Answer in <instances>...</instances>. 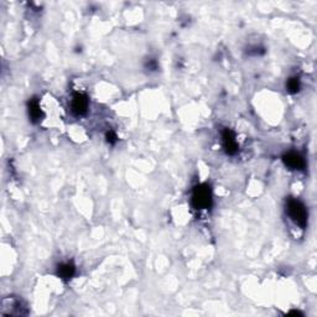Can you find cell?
<instances>
[{
  "label": "cell",
  "mask_w": 317,
  "mask_h": 317,
  "mask_svg": "<svg viewBox=\"0 0 317 317\" xmlns=\"http://www.w3.org/2000/svg\"><path fill=\"white\" fill-rule=\"evenodd\" d=\"M286 213L292 222L300 228L307 226V210L304 203L296 198H289L286 201Z\"/></svg>",
  "instance_id": "obj_1"
},
{
  "label": "cell",
  "mask_w": 317,
  "mask_h": 317,
  "mask_svg": "<svg viewBox=\"0 0 317 317\" xmlns=\"http://www.w3.org/2000/svg\"><path fill=\"white\" fill-rule=\"evenodd\" d=\"M212 191L207 184L196 186L192 193V205L196 210H208L212 206Z\"/></svg>",
  "instance_id": "obj_2"
},
{
  "label": "cell",
  "mask_w": 317,
  "mask_h": 317,
  "mask_svg": "<svg viewBox=\"0 0 317 317\" xmlns=\"http://www.w3.org/2000/svg\"><path fill=\"white\" fill-rule=\"evenodd\" d=\"M89 107V101L88 97L86 94L82 93H76L75 96L72 97V102H71V109H72V113L75 115H84L87 112H88Z\"/></svg>",
  "instance_id": "obj_3"
},
{
  "label": "cell",
  "mask_w": 317,
  "mask_h": 317,
  "mask_svg": "<svg viewBox=\"0 0 317 317\" xmlns=\"http://www.w3.org/2000/svg\"><path fill=\"white\" fill-rule=\"evenodd\" d=\"M283 162L290 170H302L305 169V165H306L305 158L299 153H294V151L286 153L283 156Z\"/></svg>",
  "instance_id": "obj_4"
},
{
  "label": "cell",
  "mask_w": 317,
  "mask_h": 317,
  "mask_svg": "<svg viewBox=\"0 0 317 317\" xmlns=\"http://www.w3.org/2000/svg\"><path fill=\"white\" fill-rule=\"evenodd\" d=\"M222 141H223V148L228 155H236L238 153V143L236 140L234 133L229 129H224L222 133Z\"/></svg>",
  "instance_id": "obj_5"
},
{
  "label": "cell",
  "mask_w": 317,
  "mask_h": 317,
  "mask_svg": "<svg viewBox=\"0 0 317 317\" xmlns=\"http://www.w3.org/2000/svg\"><path fill=\"white\" fill-rule=\"evenodd\" d=\"M75 273H76V266L75 264L71 262H66V263H62V264H60V265L57 266V271H56L58 278L62 279V280L65 281H68L70 279H72V276L75 275Z\"/></svg>",
  "instance_id": "obj_6"
},
{
  "label": "cell",
  "mask_w": 317,
  "mask_h": 317,
  "mask_svg": "<svg viewBox=\"0 0 317 317\" xmlns=\"http://www.w3.org/2000/svg\"><path fill=\"white\" fill-rule=\"evenodd\" d=\"M29 117L31 119L32 123H39L42 118V112L41 108H40L39 101L36 98L30 99L29 102Z\"/></svg>",
  "instance_id": "obj_7"
},
{
  "label": "cell",
  "mask_w": 317,
  "mask_h": 317,
  "mask_svg": "<svg viewBox=\"0 0 317 317\" xmlns=\"http://www.w3.org/2000/svg\"><path fill=\"white\" fill-rule=\"evenodd\" d=\"M300 88H301V82H300L299 77L289 78L288 82H286V91H288L289 93H297V92L300 91Z\"/></svg>",
  "instance_id": "obj_8"
},
{
  "label": "cell",
  "mask_w": 317,
  "mask_h": 317,
  "mask_svg": "<svg viewBox=\"0 0 317 317\" xmlns=\"http://www.w3.org/2000/svg\"><path fill=\"white\" fill-rule=\"evenodd\" d=\"M106 139H107V143H109L110 145H114L115 143H117L118 138H117V134L113 132V130H109V132H107V134H106Z\"/></svg>",
  "instance_id": "obj_9"
},
{
  "label": "cell",
  "mask_w": 317,
  "mask_h": 317,
  "mask_svg": "<svg viewBox=\"0 0 317 317\" xmlns=\"http://www.w3.org/2000/svg\"><path fill=\"white\" fill-rule=\"evenodd\" d=\"M146 68H149L150 71H156L158 70V62H156V60H153V58H149L148 61H146V65H145Z\"/></svg>",
  "instance_id": "obj_10"
}]
</instances>
